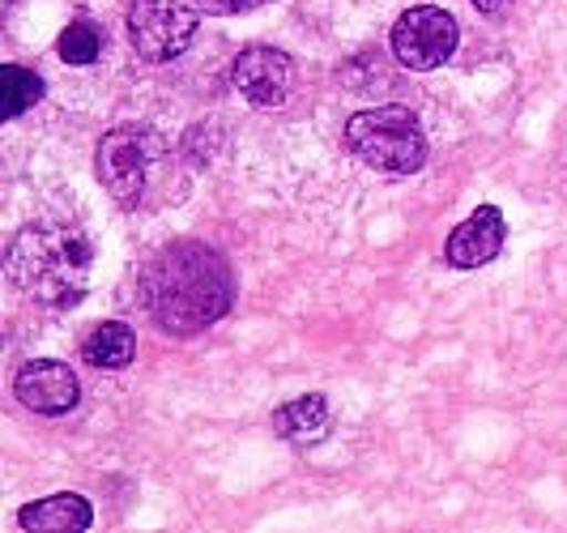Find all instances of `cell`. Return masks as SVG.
Masks as SVG:
<instances>
[{
  "label": "cell",
  "mask_w": 567,
  "mask_h": 533,
  "mask_svg": "<svg viewBox=\"0 0 567 533\" xmlns=\"http://www.w3.org/2000/svg\"><path fill=\"white\" fill-rule=\"evenodd\" d=\"M193 34H197V13L184 0H133L128 4V39L137 57L150 64L184 57Z\"/></svg>",
  "instance_id": "obj_5"
},
{
  "label": "cell",
  "mask_w": 567,
  "mask_h": 533,
  "mask_svg": "<svg viewBox=\"0 0 567 533\" xmlns=\"http://www.w3.org/2000/svg\"><path fill=\"white\" fill-rule=\"evenodd\" d=\"M346 145L359 163L384 175H414L426 163L423 124L410 107H371V112L350 115Z\"/></svg>",
  "instance_id": "obj_4"
},
{
  "label": "cell",
  "mask_w": 567,
  "mask_h": 533,
  "mask_svg": "<svg viewBox=\"0 0 567 533\" xmlns=\"http://www.w3.org/2000/svg\"><path fill=\"white\" fill-rule=\"evenodd\" d=\"M18 525L48 533H82L94 525V508H90V500L73 495V491H60V495H48V500H34V504L22 508Z\"/></svg>",
  "instance_id": "obj_10"
},
{
  "label": "cell",
  "mask_w": 567,
  "mask_h": 533,
  "mask_svg": "<svg viewBox=\"0 0 567 533\" xmlns=\"http://www.w3.org/2000/svg\"><path fill=\"white\" fill-rule=\"evenodd\" d=\"M504 239H508L504 214H499L495 205H478V209L449 235L444 256H449V265H456V269H483V265H491V260L499 256Z\"/></svg>",
  "instance_id": "obj_9"
},
{
  "label": "cell",
  "mask_w": 567,
  "mask_h": 533,
  "mask_svg": "<svg viewBox=\"0 0 567 533\" xmlns=\"http://www.w3.org/2000/svg\"><path fill=\"white\" fill-rule=\"evenodd\" d=\"M94 167H99V180L112 193L115 205L137 209V205H150V193L167 188V175L175 163H171L167 141L158 137L154 129L115 124L112 133L99 141Z\"/></svg>",
  "instance_id": "obj_3"
},
{
  "label": "cell",
  "mask_w": 567,
  "mask_h": 533,
  "mask_svg": "<svg viewBox=\"0 0 567 533\" xmlns=\"http://www.w3.org/2000/svg\"><path fill=\"white\" fill-rule=\"evenodd\" d=\"M470 4H474V9H478V13H495V9H499V4H504V0H470Z\"/></svg>",
  "instance_id": "obj_16"
},
{
  "label": "cell",
  "mask_w": 567,
  "mask_h": 533,
  "mask_svg": "<svg viewBox=\"0 0 567 533\" xmlns=\"http://www.w3.org/2000/svg\"><path fill=\"white\" fill-rule=\"evenodd\" d=\"M82 359L90 367H99V371H124L137 359V334L124 320H103L82 341Z\"/></svg>",
  "instance_id": "obj_11"
},
{
  "label": "cell",
  "mask_w": 567,
  "mask_h": 533,
  "mask_svg": "<svg viewBox=\"0 0 567 533\" xmlns=\"http://www.w3.org/2000/svg\"><path fill=\"white\" fill-rule=\"evenodd\" d=\"M142 299L154 325L171 337H197L218 325L235 304V274L227 256L200 239H175L150 256Z\"/></svg>",
  "instance_id": "obj_1"
},
{
  "label": "cell",
  "mask_w": 567,
  "mask_h": 533,
  "mask_svg": "<svg viewBox=\"0 0 567 533\" xmlns=\"http://www.w3.org/2000/svg\"><path fill=\"white\" fill-rule=\"evenodd\" d=\"M13 393H18V401H22L27 410H34V414L60 419V414H69V410L78 406L82 385H78V376H73L69 363H60V359H34V363H27L18 371Z\"/></svg>",
  "instance_id": "obj_8"
},
{
  "label": "cell",
  "mask_w": 567,
  "mask_h": 533,
  "mask_svg": "<svg viewBox=\"0 0 567 533\" xmlns=\"http://www.w3.org/2000/svg\"><path fill=\"white\" fill-rule=\"evenodd\" d=\"M99 52H103V30L90 18H78V22L64 27V34H60V60L64 64H94Z\"/></svg>",
  "instance_id": "obj_14"
},
{
  "label": "cell",
  "mask_w": 567,
  "mask_h": 533,
  "mask_svg": "<svg viewBox=\"0 0 567 533\" xmlns=\"http://www.w3.org/2000/svg\"><path fill=\"white\" fill-rule=\"evenodd\" d=\"M329 427V401L324 393H303L274 410V431L290 444H312Z\"/></svg>",
  "instance_id": "obj_12"
},
{
  "label": "cell",
  "mask_w": 567,
  "mask_h": 533,
  "mask_svg": "<svg viewBox=\"0 0 567 533\" xmlns=\"http://www.w3.org/2000/svg\"><path fill=\"white\" fill-rule=\"evenodd\" d=\"M456 39L461 30L449 9L419 4V9H405L393 27V57L414 73H431L456 52Z\"/></svg>",
  "instance_id": "obj_6"
},
{
  "label": "cell",
  "mask_w": 567,
  "mask_h": 533,
  "mask_svg": "<svg viewBox=\"0 0 567 533\" xmlns=\"http://www.w3.org/2000/svg\"><path fill=\"white\" fill-rule=\"evenodd\" d=\"M230 82H235V90H239L252 107H282L286 94H290V82H295V64H290V57L278 52V48L252 43V48H244V52L235 57Z\"/></svg>",
  "instance_id": "obj_7"
},
{
  "label": "cell",
  "mask_w": 567,
  "mask_h": 533,
  "mask_svg": "<svg viewBox=\"0 0 567 533\" xmlns=\"http://www.w3.org/2000/svg\"><path fill=\"white\" fill-rule=\"evenodd\" d=\"M205 13H248V9H260L265 0H197Z\"/></svg>",
  "instance_id": "obj_15"
},
{
  "label": "cell",
  "mask_w": 567,
  "mask_h": 533,
  "mask_svg": "<svg viewBox=\"0 0 567 533\" xmlns=\"http://www.w3.org/2000/svg\"><path fill=\"white\" fill-rule=\"evenodd\" d=\"M39 99H43V78L39 73H30L22 64H4L0 69V115L4 120L27 115Z\"/></svg>",
  "instance_id": "obj_13"
},
{
  "label": "cell",
  "mask_w": 567,
  "mask_h": 533,
  "mask_svg": "<svg viewBox=\"0 0 567 533\" xmlns=\"http://www.w3.org/2000/svg\"><path fill=\"white\" fill-rule=\"evenodd\" d=\"M4 269H9V281L34 304L73 308V304H82L85 286H90L94 248H90L82 226L30 223L9 239Z\"/></svg>",
  "instance_id": "obj_2"
}]
</instances>
